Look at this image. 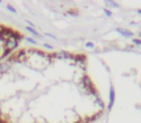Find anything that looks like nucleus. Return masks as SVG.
<instances>
[{
    "instance_id": "f257e3e1",
    "label": "nucleus",
    "mask_w": 141,
    "mask_h": 123,
    "mask_svg": "<svg viewBox=\"0 0 141 123\" xmlns=\"http://www.w3.org/2000/svg\"><path fill=\"white\" fill-rule=\"evenodd\" d=\"M3 123H91L104 112L85 54L24 48L0 66Z\"/></svg>"
}]
</instances>
